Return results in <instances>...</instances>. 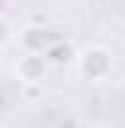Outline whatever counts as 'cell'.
<instances>
[{
	"instance_id": "obj_1",
	"label": "cell",
	"mask_w": 125,
	"mask_h": 128,
	"mask_svg": "<svg viewBox=\"0 0 125 128\" xmlns=\"http://www.w3.org/2000/svg\"><path fill=\"white\" fill-rule=\"evenodd\" d=\"M78 68L86 80H104L113 68V54L101 45H92L84 54H78Z\"/></svg>"
},
{
	"instance_id": "obj_2",
	"label": "cell",
	"mask_w": 125,
	"mask_h": 128,
	"mask_svg": "<svg viewBox=\"0 0 125 128\" xmlns=\"http://www.w3.org/2000/svg\"><path fill=\"white\" fill-rule=\"evenodd\" d=\"M48 57L45 51H24L18 60H15V78L21 84H39L48 72Z\"/></svg>"
},
{
	"instance_id": "obj_3",
	"label": "cell",
	"mask_w": 125,
	"mask_h": 128,
	"mask_svg": "<svg viewBox=\"0 0 125 128\" xmlns=\"http://www.w3.org/2000/svg\"><path fill=\"white\" fill-rule=\"evenodd\" d=\"M45 57H48V63H51V66H68L72 60H74V51H72V45L57 42V45L45 48Z\"/></svg>"
},
{
	"instance_id": "obj_4",
	"label": "cell",
	"mask_w": 125,
	"mask_h": 128,
	"mask_svg": "<svg viewBox=\"0 0 125 128\" xmlns=\"http://www.w3.org/2000/svg\"><path fill=\"white\" fill-rule=\"evenodd\" d=\"M18 42L24 45V51H42V45H45V33L39 30V27H24V30L18 33Z\"/></svg>"
},
{
	"instance_id": "obj_5",
	"label": "cell",
	"mask_w": 125,
	"mask_h": 128,
	"mask_svg": "<svg viewBox=\"0 0 125 128\" xmlns=\"http://www.w3.org/2000/svg\"><path fill=\"white\" fill-rule=\"evenodd\" d=\"M12 36H15L12 24H9V21L0 15V48H3V45H9V42H12Z\"/></svg>"
}]
</instances>
